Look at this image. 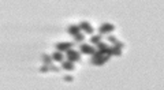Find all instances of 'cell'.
<instances>
[{
  "mask_svg": "<svg viewBox=\"0 0 164 90\" xmlns=\"http://www.w3.org/2000/svg\"><path fill=\"white\" fill-rule=\"evenodd\" d=\"M67 60H70V61H80L81 60V56H80V53H78L77 51H73V49H68L67 51Z\"/></svg>",
  "mask_w": 164,
  "mask_h": 90,
  "instance_id": "cell-3",
  "label": "cell"
},
{
  "mask_svg": "<svg viewBox=\"0 0 164 90\" xmlns=\"http://www.w3.org/2000/svg\"><path fill=\"white\" fill-rule=\"evenodd\" d=\"M115 30V26L112 25V23H102V25L98 27V33L101 34H105V33H111V32H114Z\"/></svg>",
  "mask_w": 164,
  "mask_h": 90,
  "instance_id": "cell-2",
  "label": "cell"
},
{
  "mask_svg": "<svg viewBox=\"0 0 164 90\" xmlns=\"http://www.w3.org/2000/svg\"><path fill=\"white\" fill-rule=\"evenodd\" d=\"M85 40V36L84 34H77V36H74V43H84Z\"/></svg>",
  "mask_w": 164,
  "mask_h": 90,
  "instance_id": "cell-14",
  "label": "cell"
},
{
  "mask_svg": "<svg viewBox=\"0 0 164 90\" xmlns=\"http://www.w3.org/2000/svg\"><path fill=\"white\" fill-rule=\"evenodd\" d=\"M51 56H52V59H53L55 61H64V56H63V53H62L60 51L53 52V53L51 55Z\"/></svg>",
  "mask_w": 164,
  "mask_h": 90,
  "instance_id": "cell-10",
  "label": "cell"
},
{
  "mask_svg": "<svg viewBox=\"0 0 164 90\" xmlns=\"http://www.w3.org/2000/svg\"><path fill=\"white\" fill-rule=\"evenodd\" d=\"M80 51L82 52V53H88V55H93L96 52V49L92 47V45H88V44H84V43H81Z\"/></svg>",
  "mask_w": 164,
  "mask_h": 90,
  "instance_id": "cell-4",
  "label": "cell"
},
{
  "mask_svg": "<svg viewBox=\"0 0 164 90\" xmlns=\"http://www.w3.org/2000/svg\"><path fill=\"white\" fill-rule=\"evenodd\" d=\"M40 71H41V72H47V71L59 72V71H60V68H59V67H55V65H52V64H44L43 67L40 68Z\"/></svg>",
  "mask_w": 164,
  "mask_h": 90,
  "instance_id": "cell-7",
  "label": "cell"
},
{
  "mask_svg": "<svg viewBox=\"0 0 164 90\" xmlns=\"http://www.w3.org/2000/svg\"><path fill=\"white\" fill-rule=\"evenodd\" d=\"M80 26H70L67 29V32L71 34V36H77V34H80Z\"/></svg>",
  "mask_w": 164,
  "mask_h": 90,
  "instance_id": "cell-11",
  "label": "cell"
},
{
  "mask_svg": "<svg viewBox=\"0 0 164 90\" xmlns=\"http://www.w3.org/2000/svg\"><path fill=\"white\" fill-rule=\"evenodd\" d=\"M108 41H109L111 44H114V47H115V48H119V49H122V48L125 47V44L121 43V41H119L118 38H115L114 36H108Z\"/></svg>",
  "mask_w": 164,
  "mask_h": 90,
  "instance_id": "cell-8",
  "label": "cell"
},
{
  "mask_svg": "<svg viewBox=\"0 0 164 90\" xmlns=\"http://www.w3.org/2000/svg\"><path fill=\"white\" fill-rule=\"evenodd\" d=\"M41 60H43V63L44 64H51L52 63V56H49V55H45V53H43L41 55Z\"/></svg>",
  "mask_w": 164,
  "mask_h": 90,
  "instance_id": "cell-12",
  "label": "cell"
},
{
  "mask_svg": "<svg viewBox=\"0 0 164 90\" xmlns=\"http://www.w3.org/2000/svg\"><path fill=\"white\" fill-rule=\"evenodd\" d=\"M80 29H82L85 33H88V34H92V33H93V27H92L90 23L86 22V20H82V22L80 23Z\"/></svg>",
  "mask_w": 164,
  "mask_h": 90,
  "instance_id": "cell-6",
  "label": "cell"
},
{
  "mask_svg": "<svg viewBox=\"0 0 164 90\" xmlns=\"http://www.w3.org/2000/svg\"><path fill=\"white\" fill-rule=\"evenodd\" d=\"M75 43H57L56 44V51H60V52H63V51H68V49H71L73 48V45Z\"/></svg>",
  "mask_w": 164,
  "mask_h": 90,
  "instance_id": "cell-5",
  "label": "cell"
},
{
  "mask_svg": "<svg viewBox=\"0 0 164 90\" xmlns=\"http://www.w3.org/2000/svg\"><path fill=\"white\" fill-rule=\"evenodd\" d=\"M109 57H111L109 55L102 53L101 51H96L93 53V57H92V63L96 64V65H101V64L107 63V61L109 60Z\"/></svg>",
  "mask_w": 164,
  "mask_h": 90,
  "instance_id": "cell-1",
  "label": "cell"
},
{
  "mask_svg": "<svg viewBox=\"0 0 164 90\" xmlns=\"http://www.w3.org/2000/svg\"><path fill=\"white\" fill-rule=\"evenodd\" d=\"M63 78H64V81H66V82H73V79H74L71 75H64Z\"/></svg>",
  "mask_w": 164,
  "mask_h": 90,
  "instance_id": "cell-15",
  "label": "cell"
},
{
  "mask_svg": "<svg viewBox=\"0 0 164 90\" xmlns=\"http://www.w3.org/2000/svg\"><path fill=\"white\" fill-rule=\"evenodd\" d=\"M62 68H64V70H67V71H73L75 67H74L73 61L66 60V61H62Z\"/></svg>",
  "mask_w": 164,
  "mask_h": 90,
  "instance_id": "cell-9",
  "label": "cell"
},
{
  "mask_svg": "<svg viewBox=\"0 0 164 90\" xmlns=\"http://www.w3.org/2000/svg\"><path fill=\"white\" fill-rule=\"evenodd\" d=\"M100 41H101V34H97V36H93V37L90 38V43L93 44V45H97L98 43H100Z\"/></svg>",
  "mask_w": 164,
  "mask_h": 90,
  "instance_id": "cell-13",
  "label": "cell"
}]
</instances>
